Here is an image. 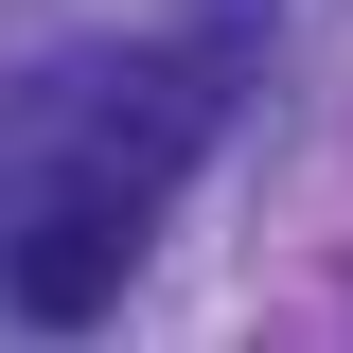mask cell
I'll return each instance as SVG.
<instances>
[{
    "label": "cell",
    "instance_id": "6da1fadb",
    "mask_svg": "<svg viewBox=\"0 0 353 353\" xmlns=\"http://www.w3.org/2000/svg\"><path fill=\"white\" fill-rule=\"evenodd\" d=\"M88 106H53V159H18L0 194V301L18 318H106L159 248V194L212 141V53H141V71H71Z\"/></svg>",
    "mask_w": 353,
    "mask_h": 353
}]
</instances>
